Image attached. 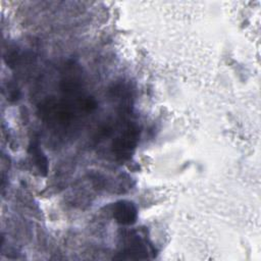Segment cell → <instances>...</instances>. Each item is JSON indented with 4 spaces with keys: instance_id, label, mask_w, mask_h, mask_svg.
<instances>
[{
    "instance_id": "4",
    "label": "cell",
    "mask_w": 261,
    "mask_h": 261,
    "mask_svg": "<svg viewBox=\"0 0 261 261\" xmlns=\"http://www.w3.org/2000/svg\"><path fill=\"white\" fill-rule=\"evenodd\" d=\"M30 153L32 154L35 164L37 165L40 173H42L43 175H46L47 171H48V160H47L46 156L44 155V153L35 144H33L30 147Z\"/></svg>"
},
{
    "instance_id": "3",
    "label": "cell",
    "mask_w": 261,
    "mask_h": 261,
    "mask_svg": "<svg viewBox=\"0 0 261 261\" xmlns=\"http://www.w3.org/2000/svg\"><path fill=\"white\" fill-rule=\"evenodd\" d=\"M123 253L128 255V258L132 259L147 258V249L145 247V244L138 236L130 238Z\"/></svg>"
},
{
    "instance_id": "1",
    "label": "cell",
    "mask_w": 261,
    "mask_h": 261,
    "mask_svg": "<svg viewBox=\"0 0 261 261\" xmlns=\"http://www.w3.org/2000/svg\"><path fill=\"white\" fill-rule=\"evenodd\" d=\"M139 127L135 124H128L121 133L119 137H117L113 144V152L117 157L121 159H126L129 157L130 152L135 149L138 140H139Z\"/></svg>"
},
{
    "instance_id": "2",
    "label": "cell",
    "mask_w": 261,
    "mask_h": 261,
    "mask_svg": "<svg viewBox=\"0 0 261 261\" xmlns=\"http://www.w3.org/2000/svg\"><path fill=\"white\" fill-rule=\"evenodd\" d=\"M112 213L114 219L122 225H130L136 222L138 212L135 204L127 200H120L113 204Z\"/></svg>"
}]
</instances>
